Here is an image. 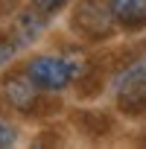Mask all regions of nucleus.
<instances>
[{
	"label": "nucleus",
	"mask_w": 146,
	"mask_h": 149,
	"mask_svg": "<svg viewBox=\"0 0 146 149\" xmlns=\"http://www.w3.org/2000/svg\"><path fill=\"white\" fill-rule=\"evenodd\" d=\"M117 105L126 114H143L146 111V67L134 64L117 79Z\"/></svg>",
	"instance_id": "3"
},
{
	"label": "nucleus",
	"mask_w": 146,
	"mask_h": 149,
	"mask_svg": "<svg viewBox=\"0 0 146 149\" xmlns=\"http://www.w3.org/2000/svg\"><path fill=\"white\" fill-rule=\"evenodd\" d=\"M114 26L117 21L105 0H79V6L73 9V29L82 32L85 38H108Z\"/></svg>",
	"instance_id": "2"
},
{
	"label": "nucleus",
	"mask_w": 146,
	"mask_h": 149,
	"mask_svg": "<svg viewBox=\"0 0 146 149\" xmlns=\"http://www.w3.org/2000/svg\"><path fill=\"white\" fill-rule=\"evenodd\" d=\"M6 143H12V129L0 120V146H6Z\"/></svg>",
	"instance_id": "8"
},
{
	"label": "nucleus",
	"mask_w": 146,
	"mask_h": 149,
	"mask_svg": "<svg viewBox=\"0 0 146 149\" xmlns=\"http://www.w3.org/2000/svg\"><path fill=\"white\" fill-rule=\"evenodd\" d=\"M12 56H15V44L6 41V38H0V64H6Z\"/></svg>",
	"instance_id": "7"
},
{
	"label": "nucleus",
	"mask_w": 146,
	"mask_h": 149,
	"mask_svg": "<svg viewBox=\"0 0 146 149\" xmlns=\"http://www.w3.org/2000/svg\"><path fill=\"white\" fill-rule=\"evenodd\" d=\"M3 97L21 114H29L38 105V88L32 85V79L26 73H12V76L3 79Z\"/></svg>",
	"instance_id": "4"
},
{
	"label": "nucleus",
	"mask_w": 146,
	"mask_h": 149,
	"mask_svg": "<svg viewBox=\"0 0 146 149\" xmlns=\"http://www.w3.org/2000/svg\"><path fill=\"white\" fill-rule=\"evenodd\" d=\"M67 0H32V6L38 15H56L58 9H64Z\"/></svg>",
	"instance_id": "6"
},
{
	"label": "nucleus",
	"mask_w": 146,
	"mask_h": 149,
	"mask_svg": "<svg viewBox=\"0 0 146 149\" xmlns=\"http://www.w3.org/2000/svg\"><path fill=\"white\" fill-rule=\"evenodd\" d=\"M111 15L120 26L137 29L146 24V0H108Z\"/></svg>",
	"instance_id": "5"
},
{
	"label": "nucleus",
	"mask_w": 146,
	"mask_h": 149,
	"mask_svg": "<svg viewBox=\"0 0 146 149\" xmlns=\"http://www.w3.org/2000/svg\"><path fill=\"white\" fill-rule=\"evenodd\" d=\"M24 73L32 79V85L44 94H58L73 82V64L61 56H35L26 61Z\"/></svg>",
	"instance_id": "1"
}]
</instances>
